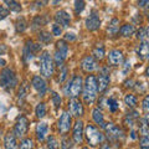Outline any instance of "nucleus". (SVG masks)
I'll list each match as a JSON object with an SVG mask.
<instances>
[{
	"instance_id": "1",
	"label": "nucleus",
	"mask_w": 149,
	"mask_h": 149,
	"mask_svg": "<svg viewBox=\"0 0 149 149\" xmlns=\"http://www.w3.org/2000/svg\"><path fill=\"white\" fill-rule=\"evenodd\" d=\"M97 92H98L97 78H96L95 74H88V76L86 77L85 82H83V88H82L83 102L88 106L93 104L96 98H97Z\"/></svg>"
},
{
	"instance_id": "2",
	"label": "nucleus",
	"mask_w": 149,
	"mask_h": 149,
	"mask_svg": "<svg viewBox=\"0 0 149 149\" xmlns=\"http://www.w3.org/2000/svg\"><path fill=\"white\" fill-rule=\"evenodd\" d=\"M85 137L87 139V143L91 147H97L98 144L104 143V134L93 124H87L85 128Z\"/></svg>"
},
{
	"instance_id": "3",
	"label": "nucleus",
	"mask_w": 149,
	"mask_h": 149,
	"mask_svg": "<svg viewBox=\"0 0 149 149\" xmlns=\"http://www.w3.org/2000/svg\"><path fill=\"white\" fill-rule=\"evenodd\" d=\"M40 72L46 78H50L54 76L55 63H54V58L51 57L49 51H42L40 55Z\"/></svg>"
},
{
	"instance_id": "4",
	"label": "nucleus",
	"mask_w": 149,
	"mask_h": 149,
	"mask_svg": "<svg viewBox=\"0 0 149 149\" xmlns=\"http://www.w3.org/2000/svg\"><path fill=\"white\" fill-rule=\"evenodd\" d=\"M83 88V78L80 74H73L72 78L68 81V83L65 87V93L70 98H77L81 95Z\"/></svg>"
},
{
	"instance_id": "5",
	"label": "nucleus",
	"mask_w": 149,
	"mask_h": 149,
	"mask_svg": "<svg viewBox=\"0 0 149 149\" xmlns=\"http://www.w3.org/2000/svg\"><path fill=\"white\" fill-rule=\"evenodd\" d=\"M17 85V77L16 73L14 72V70L11 68H4L0 72V86L4 90H13Z\"/></svg>"
},
{
	"instance_id": "6",
	"label": "nucleus",
	"mask_w": 149,
	"mask_h": 149,
	"mask_svg": "<svg viewBox=\"0 0 149 149\" xmlns=\"http://www.w3.org/2000/svg\"><path fill=\"white\" fill-rule=\"evenodd\" d=\"M103 129L107 134V137H108L109 141L112 142H123V139L125 137V134L123 132V129L118 127L117 124H114L113 122H108V123H104L103 125Z\"/></svg>"
},
{
	"instance_id": "7",
	"label": "nucleus",
	"mask_w": 149,
	"mask_h": 149,
	"mask_svg": "<svg viewBox=\"0 0 149 149\" xmlns=\"http://www.w3.org/2000/svg\"><path fill=\"white\" fill-rule=\"evenodd\" d=\"M27 129H29V119L25 116H19L15 122V125H14V134H15V137L16 138L25 137V134L27 133Z\"/></svg>"
},
{
	"instance_id": "8",
	"label": "nucleus",
	"mask_w": 149,
	"mask_h": 149,
	"mask_svg": "<svg viewBox=\"0 0 149 149\" xmlns=\"http://www.w3.org/2000/svg\"><path fill=\"white\" fill-rule=\"evenodd\" d=\"M57 127L58 130L61 134H67L70 132V129L72 127V116L68 113V112H62L61 117L58 118V122H57Z\"/></svg>"
},
{
	"instance_id": "9",
	"label": "nucleus",
	"mask_w": 149,
	"mask_h": 149,
	"mask_svg": "<svg viewBox=\"0 0 149 149\" xmlns=\"http://www.w3.org/2000/svg\"><path fill=\"white\" fill-rule=\"evenodd\" d=\"M68 113L76 118H81L85 114V108H83L82 102L78 98H70L68 101Z\"/></svg>"
},
{
	"instance_id": "10",
	"label": "nucleus",
	"mask_w": 149,
	"mask_h": 149,
	"mask_svg": "<svg viewBox=\"0 0 149 149\" xmlns=\"http://www.w3.org/2000/svg\"><path fill=\"white\" fill-rule=\"evenodd\" d=\"M107 70H108L107 67L102 68L100 74H98V77H96L97 78V87H98L100 92H104L107 88H108V86H109L111 78H109V73H108Z\"/></svg>"
},
{
	"instance_id": "11",
	"label": "nucleus",
	"mask_w": 149,
	"mask_h": 149,
	"mask_svg": "<svg viewBox=\"0 0 149 149\" xmlns=\"http://www.w3.org/2000/svg\"><path fill=\"white\" fill-rule=\"evenodd\" d=\"M81 67H82V70L85 72L92 73V72H95V71L98 70V63H97V61L92 57L91 55H88V56H85V57L82 58Z\"/></svg>"
},
{
	"instance_id": "12",
	"label": "nucleus",
	"mask_w": 149,
	"mask_h": 149,
	"mask_svg": "<svg viewBox=\"0 0 149 149\" xmlns=\"http://www.w3.org/2000/svg\"><path fill=\"white\" fill-rule=\"evenodd\" d=\"M83 136H85V127H83V122L81 119H77L73 124V132H72V138L73 142L77 144H81L83 141Z\"/></svg>"
},
{
	"instance_id": "13",
	"label": "nucleus",
	"mask_w": 149,
	"mask_h": 149,
	"mask_svg": "<svg viewBox=\"0 0 149 149\" xmlns=\"http://www.w3.org/2000/svg\"><path fill=\"white\" fill-rule=\"evenodd\" d=\"M107 58H108V63L112 65V66H119V65H122L124 61V55L120 50L113 49L109 51Z\"/></svg>"
},
{
	"instance_id": "14",
	"label": "nucleus",
	"mask_w": 149,
	"mask_h": 149,
	"mask_svg": "<svg viewBox=\"0 0 149 149\" xmlns=\"http://www.w3.org/2000/svg\"><path fill=\"white\" fill-rule=\"evenodd\" d=\"M86 27L90 31H96L101 27V17L97 11H92L91 15L86 19Z\"/></svg>"
},
{
	"instance_id": "15",
	"label": "nucleus",
	"mask_w": 149,
	"mask_h": 149,
	"mask_svg": "<svg viewBox=\"0 0 149 149\" xmlns=\"http://www.w3.org/2000/svg\"><path fill=\"white\" fill-rule=\"evenodd\" d=\"M31 85L37 91V93H40V96H44L46 93V91H47V83H46L45 78L39 76V74H36V76L32 77Z\"/></svg>"
},
{
	"instance_id": "16",
	"label": "nucleus",
	"mask_w": 149,
	"mask_h": 149,
	"mask_svg": "<svg viewBox=\"0 0 149 149\" xmlns=\"http://www.w3.org/2000/svg\"><path fill=\"white\" fill-rule=\"evenodd\" d=\"M55 21L57 25H61V27H67L71 22V15L66 10H58L55 14Z\"/></svg>"
},
{
	"instance_id": "17",
	"label": "nucleus",
	"mask_w": 149,
	"mask_h": 149,
	"mask_svg": "<svg viewBox=\"0 0 149 149\" xmlns=\"http://www.w3.org/2000/svg\"><path fill=\"white\" fill-rule=\"evenodd\" d=\"M136 52L138 55V57L146 61V60H149V41L143 40L139 42V45L137 46Z\"/></svg>"
},
{
	"instance_id": "18",
	"label": "nucleus",
	"mask_w": 149,
	"mask_h": 149,
	"mask_svg": "<svg viewBox=\"0 0 149 149\" xmlns=\"http://www.w3.org/2000/svg\"><path fill=\"white\" fill-rule=\"evenodd\" d=\"M4 147L5 149H19V144L16 142V137L14 132H9L4 138Z\"/></svg>"
},
{
	"instance_id": "19",
	"label": "nucleus",
	"mask_w": 149,
	"mask_h": 149,
	"mask_svg": "<svg viewBox=\"0 0 149 149\" xmlns=\"http://www.w3.org/2000/svg\"><path fill=\"white\" fill-rule=\"evenodd\" d=\"M47 133H49V124L46 122H40L36 125V138L39 142L45 141Z\"/></svg>"
},
{
	"instance_id": "20",
	"label": "nucleus",
	"mask_w": 149,
	"mask_h": 149,
	"mask_svg": "<svg viewBox=\"0 0 149 149\" xmlns=\"http://www.w3.org/2000/svg\"><path fill=\"white\" fill-rule=\"evenodd\" d=\"M92 119L95 120L96 124H98L101 128H103L104 125V117H103V113H102V111L98 108V107H96V108L92 109Z\"/></svg>"
},
{
	"instance_id": "21",
	"label": "nucleus",
	"mask_w": 149,
	"mask_h": 149,
	"mask_svg": "<svg viewBox=\"0 0 149 149\" xmlns=\"http://www.w3.org/2000/svg\"><path fill=\"white\" fill-rule=\"evenodd\" d=\"M56 52H58L65 60H66L67 54H68V45L65 40H58L57 42H56Z\"/></svg>"
},
{
	"instance_id": "22",
	"label": "nucleus",
	"mask_w": 149,
	"mask_h": 149,
	"mask_svg": "<svg viewBox=\"0 0 149 149\" xmlns=\"http://www.w3.org/2000/svg\"><path fill=\"white\" fill-rule=\"evenodd\" d=\"M107 32H108L109 36L118 35V32H119V20L117 17H114V19L111 20L108 27H107Z\"/></svg>"
},
{
	"instance_id": "23",
	"label": "nucleus",
	"mask_w": 149,
	"mask_h": 149,
	"mask_svg": "<svg viewBox=\"0 0 149 149\" xmlns=\"http://www.w3.org/2000/svg\"><path fill=\"white\" fill-rule=\"evenodd\" d=\"M134 32H136V27L132 24H124L119 27V34L123 37H130L134 35Z\"/></svg>"
},
{
	"instance_id": "24",
	"label": "nucleus",
	"mask_w": 149,
	"mask_h": 149,
	"mask_svg": "<svg viewBox=\"0 0 149 149\" xmlns=\"http://www.w3.org/2000/svg\"><path fill=\"white\" fill-rule=\"evenodd\" d=\"M92 57L95 60H103L104 58V46L103 44H98L95 46V49L92 50Z\"/></svg>"
},
{
	"instance_id": "25",
	"label": "nucleus",
	"mask_w": 149,
	"mask_h": 149,
	"mask_svg": "<svg viewBox=\"0 0 149 149\" xmlns=\"http://www.w3.org/2000/svg\"><path fill=\"white\" fill-rule=\"evenodd\" d=\"M124 103L127 104L130 109H134L138 106V98H137V96L133 95V93H128V95H125V97H124Z\"/></svg>"
},
{
	"instance_id": "26",
	"label": "nucleus",
	"mask_w": 149,
	"mask_h": 149,
	"mask_svg": "<svg viewBox=\"0 0 149 149\" xmlns=\"http://www.w3.org/2000/svg\"><path fill=\"white\" fill-rule=\"evenodd\" d=\"M137 122H138V133L141 134V137L149 136V127L146 122V119L141 118V119H138Z\"/></svg>"
},
{
	"instance_id": "27",
	"label": "nucleus",
	"mask_w": 149,
	"mask_h": 149,
	"mask_svg": "<svg viewBox=\"0 0 149 149\" xmlns=\"http://www.w3.org/2000/svg\"><path fill=\"white\" fill-rule=\"evenodd\" d=\"M29 95V83H27L26 81H24L20 85V87H19V91H17V98L22 101L26 98V96Z\"/></svg>"
},
{
	"instance_id": "28",
	"label": "nucleus",
	"mask_w": 149,
	"mask_h": 149,
	"mask_svg": "<svg viewBox=\"0 0 149 149\" xmlns=\"http://www.w3.org/2000/svg\"><path fill=\"white\" fill-rule=\"evenodd\" d=\"M47 24V19H46L45 15H39L34 17V20H32V29H37V27H41Z\"/></svg>"
},
{
	"instance_id": "29",
	"label": "nucleus",
	"mask_w": 149,
	"mask_h": 149,
	"mask_svg": "<svg viewBox=\"0 0 149 149\" xmlns=\"http://www.w3.org/2000/svg\"><path fill=\"white\" fill-rule=\"evenodd\" d=\"M37 39H39L40 44H50L52 40V34H50L49 31H40Z\"/></svg>"
},
{
	"instance_id": "30",
	"label": "nucleus",
	"mask_w": 149,
	"mask_h": 149,
	"mask_svg": "<svg viewBox=\"0 0 149 149\" xmlns=\"http://www.w3.org/2000/svg\"><path fill=\"white\" fill-rule=\"evenodd\" d=\"M46 113H47V108H46V104L44 102H40V103H37L36 108H35V114L37 118H44Z\"/></svg>"
},
{
	"instance_id": "31",
	"label": "nucleus",
	"mask_w": 149,
	"mask_h": 149,
	"mask_svg": "<svg viewBox=\"0 0 149 149\" xmlns=\"http://www.w3.org/2000/svg\"><path fill=\"white\" fill-rule=\"evenodd\" d=\"M46 148L47 149H58L60 143L57 141V138L54 136H49L47 139H46Z\"/></svg>"
},
{
	"instance_id": "32",
	"label": "nucleus",
	"mask_w": 149,
	"mask_h": 149,
	"mask_svg": "<svg viewBox=\"0 0 149 149\" xmlns=\"http://www.w3.org/2000/svg\"><path fill=\"white\" fill-rule=\"evenodd\" d=\"M61 149H74V142L70 137L63 136L61 139V144H60Z\"/></svg>"
},
{
	"instance_id": "33",
	"label": "nucleus",
	"mask_w": 149,
	"mask_h": 149,
	"mask_svg": "<svg viewBox=\"0 0 149 149\" xmlns=\"http://www.w3.org/2000/svg\"><path fill=\"white\" fill-rule=\"evenodd\" d=\"M34 139L32 138H24L19 144V149H34Z\"/></svg>"
},
{
	"instance_id": "34",
	"label": "nucleus",
	"mask_w": 149,
	"mask_h": 149,
	"mask_svg": "<svg viewBox=\"0 0 149 149\" xmlns=\"http://www.w3.org/2000/svg\"><path fill=\"white\" fill-rule=\"evenodd\" d=\"M67 73H68V68L66 65H62L61 67H58V78L57 80L60 83H62L67 78Z\"/></svg>"
},
{
	"instance_id": "35",
	"label": "nucleus",
	"mask_w": 149,
	"mask_h": 149,
	"mask_svg": "<svg viewBox=\"0 0 149 149\" xmlns=\"http://www.w3.org/2000/svg\"><path fill=\"white\" fill-rule=\"evenodd\" d=\"M107 104H108L109 112H112V113H116V112L118 111V108H119L118 101L116 100V98H113V97H111V98L107 100Z\"/></svg>"
},
{
	"instance_id": "36",
	"label": "nucleus",
	"mask_w": 149,
	"mask_h": 149,
	"mask_svg": "<svg viewBox=\"0 0 149 149\" xmlns=\"http://www.w3.org/2000/svg\"><path fill=\"white\" fill-rule=\"evenodd\" d=\"M5 4L8 5V8L10 9V11L19 13V11L21 10V4L17 3V1H14V0H6Z\"/></svg>"
},
{
	"instance_id": "37",
	"label": "nucleus",
	"mask_w": 149,
	"mask_h": 149,
	"mask_svg": "<svg viewBox=\"0 0 149 149\" xmlns=\"http://www.w3.org/2000/svg\"><path fill=\"white\" fill-rule=\"evenodd\" d=\"M15 27H16V31H17V32H22V31H25V30H26V27H27V24H26L25 19H24V17L17 19Z\"/></svg>"
},
{
	"instance_id": "38",
	"label": "nucleus",
	"mask_w": 149,
	"mask_h": 149,
	"mask_svg": "<svg viewBox=\"0 0 149 149\" xmlns=\"http://www.w3.org/2000/svg\"><path fill=\"white\" fill-rule=\"evenodd\" d=\"M51 98H52V103H54V106L56 107V108H60V107H61L62 98H61V96H60L58 93L52 92V96H51Z\"/></svg>"
},
{
	"instance_id": "39",
	"label": "nucleus",
	"mask_w": 149,
	"mask_h": 149,
	"mask_svg": "<svg viewBox=\"0 0 149 149\" xmlns=\"http://www.w3.org/2000/svg\"><path fill=\"white\" fill-rule=\"evenodd\" d=\"M63 62H65V58H63L58 52H56V51H55V55H54V63L56 65V66L61 67L62 65H63Z\"/></svg>"
},
{
	"instance_id": "40",
	"label": "nucleus",
	"mask_w": 149,
	"mask_h": 149,
	"mask_svg": "<svg viewBox=\"0 0 149 149\" xmlns=\"http://www.w3.org/2000/svg\"><path fill=\"white\" fill-rule=\"evenodd\" d=\"M83 9H85V1H80V0H76L74 1V13L76 14H80Z\"/></svg>"
},
{
	"instance_id": "41",
	"label": "nucleus",
	"mask_w": 149,
	"mask_h": 149,
	"mask_svg": "<svg viewBox=\"0 0 149 149\" xmlns=\"http://www.w3.org/2000/svg\"><path fill=\"white\" fill-rule=\"evenodd\" d=\"M139 147H141V149L149 147V136H146V137H141V138H139Z\"/></svg>"
},
{
	"instance_id": "42",
	"label": "nucleus",
	"mask_w": 149,
	"mask_h": 149,
	"mask_svg": "<svg viewBox=\"0 0 149 149\" xmlns=\"http://www.w3.org/2000/svg\"><path fill=\"white\" fill-rule=\"evenodd\" d=\"M142 108H143V111H146L149 113V95H146L144 98L142 100Z\"/></svg>"
},
{
	"instance_id": "43",
	"label": "nucleus",
	"mask_w": 149,
	"mask_h": 149,
	"mask_svg": "<svg viewBox=\"0 0 149 149\" xmlns=\"http://www.w3.org/2000/svg\"><path fill=\"white\" fill-rule=\"evenodd\" d=\"M61 32H62V27L55 22V24L52 25V32H51V34H52L54 36H60L61 35Z\"/></svg>"
},
{
	"instance_id": "44",
	"label": "nucleus",
	"mask_w": 149,
	"mask_h": 149,
	"mask_svg": "<svg viewBox=\"0 0 149 149\" xmlns=\"http://www.w3.org/2000/svg\"><path fill=\"white\" fill-rule=\"evenodd\" d=\"M8 15H9V10L6 8H4V6L0 5V21L4 20L5 17H8Z\"/></svg>"
},
{
	"instance_id": "45",
	"label": "nucleus",
	"mask_w": 149,
	"mask_h": 149,
	"mask_svg": "<svg viewBox=\"0 0 149 149\" xmlns=\"http://www.w3.org/2000/svg\"><path fill=\"white\" fill-rule=\"evenodd\" d=\"M144 37H146V29H144V27H141V29L137 31V39L143 41Z\"/></svg>"
},
{
	"instance_id": "46",
	"label": "nucleus",
	"mask_w": 149,
	"mask_h": 149,
	"mask_svg": "<svg viewBox=\"0 0 149 149\" xmlns=\"http://www.w3.org/2000/svg\"><path fill=\"white\" fill-rule=\"evenodd\" d=\"M76 40V34L74 32H66L65 34V41H74Z\"/></svg>"
},
{
	"instance_id": "47",
	"label": "nucleus",
	"mask_w": 149,
	"mask_h": 149,
	"mask_svg": "<svg viewBox=\"0 0 149 149\" xmlns=\"http://www.w3.org/2000/svg\"><path fill=\"white\" fill-rule=\"evenodd\" d=\"M133 83H134V81H133V80H130V78H129V80H127V81L124 82V86L127 87V88H133V87H134Z\"/></svg>"
},
{
	"instance_id": "48",
	"label": "nucleus",
	"mask_w": 149,
	"mask_h": 149,
	"mask_svg": "<svg viewBox=\"0 0 149 149\" xmlns=\"http://www.w3.org/2000/svg\"><path fill=\"white\" fill-rule=\"evenodd\" d=\"M147 5H149V1H138V6L139 8H146Z\"/></svg>"
},
{
	"instance_id": "49",
	"label": "nucleus",
	"mask_w": 149,
	"mask_h": 149,
	"mask_svg": "<svg viewBox=\"0 0 149 149\" xmlns=\"http://www.w3.org/2000/svg\"><path fill=\"white\" fill-rule=\"evenodd\" d=\"M100 149H112L109 144H107V143H102V146L100 147Z\"/></svg>"
},
{
	"instance_id": "50",
	"label": "nucleus",
	"mask_w": 149,
	"mask_h": 149,
	"mask_svg": "<svg viewBox=\"0 0 149 149\" xmlns=\"http://www.w3.org/2000/svg\"><path fill=\"white\" fill-rule=\"evenodd\" d=\"M128 68H130V62L129 61H125L124 62V72H127Z\"/></svg>"
},
{
	"instance_id": "51",
	"label": "nucleus",
	"mask_w": 149,
	"mask_h": 149,
	"mask_svg": "<svg viewBox=\"0 0 149 149\" xmlns=\"http://www.w3.org/2000/svg\"><path fill=\"white\" fill-rule=\"evenodd\" d=\"M144 119H146V122H147L148 127H149V113H147V114H146V117H144Z\"/></svg>"
},
{
	"instance_id": "52",
	"label": "nucleus",
	"mask_w": 149,
	"mask_h": 149,
	"mask_svg": "<svg viewBox=\"0 0 149 149\" xmlns=\"http://www.w3.org/2000/svg\"><path fill=\"white\" fill-rule=\"evenodd\" d=\"M130 137H132L133 139H136V138H137V136H136V132H134V130H132V132H130Z\"/></svg>"
},
{
	"instance_id": "53",
	"label": "nucleus",
	"mask_w": 149,
	"mask_h": 149,
	"mask_svg": "<svg viewBox=\"0 0 149 149\" xmlns=\"http://www.w3.org/2000/svg\"><path fill=\"white\" fill-rule=\"evenodd\" d=\"M146 36H147L148 39H149V25L147 26V29H146Z\"/></svg>"
},
{
	"instance_id": "54",
	"label": "nucleus",
	"mask_w": 149,
	"mask_h": 149,
	"mask_svg": "<svg viewBox=\"0 0 149 149\" xmlns=\"http://www.w3.org/2000/svg\"><path fill=\"white\" fill-rule=\"evenodd\" d=\"M146 76H147V77H149V65H148L147 68H146Z\"/></svg>"
},
{
	"instance_id": "55",
	"label": "nucleus",
	"mask_w": 149,
	"mask_h": 149,
	"mask_svg": "<svg viewBox=\"0 0 149 149\" xmlns=\"http://www.w3.org/2000/svg\"><path fill=\"white\" fill-rule=\"evenodd\" d=\"M81 149H90V148H87V147H83V148H81Z\"/></svg>"
},
{
	"instance_id": "56",
	"label": "nucleus",
	"mask_w": 149,
	"mask_h": 149,
	"mask_svg": "<svg viewBox=\"0 0 149 149\" xmlns=\"http://www.w3.org/2000/svg\"><path fill=\"white\" fill-rule=\"evenodd\" d=\"M143 149H149V147H147V148H143Z\"/></svg>"
},
{
	"instance_id": "57",
	"label": "nucleus",
	"mask_w": 149,
	"mask_h": 149,
	"mask_svg": "<svg viewBox=\"0 0 149 149\" xmlns=\"http://www.w3.org/2000/svg\"><path fill=\"white\" fill-rule=\"evenodd\" d=\"M148 20H149V14H148Z\"/></svg>"
}]
</instances>
